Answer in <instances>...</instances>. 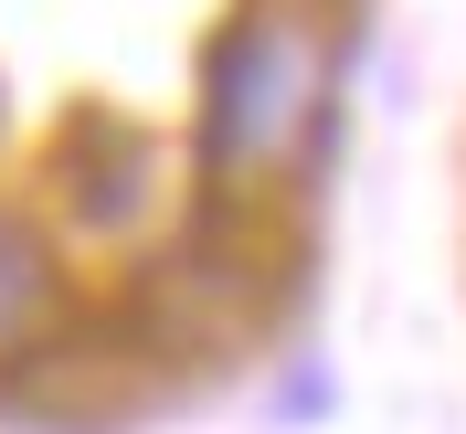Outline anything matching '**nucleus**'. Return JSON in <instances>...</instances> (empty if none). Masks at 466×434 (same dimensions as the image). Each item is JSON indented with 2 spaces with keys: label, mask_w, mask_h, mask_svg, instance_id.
<instances>
[{
  "label": "nucleus",
  "mask_w": 466,
  "mask_h": 434,
  "mask_svg": "<svg viewBox=\"0 0 466 434\" xmlns=\"http://www.w3.org/2000/svg\"><path fill=\"white\" fill-rule=\"evenodd\" d=\"M43 308H54V255H43V233H32V223L0 212V339H22Z\"/></svg>",
  "instance_id": "2"
},
{
  "label": "nucleus",
  "mask_w": 466,
  "mask_h": 434,
  "mask_svg": "<svg viewBox=\"0 0 466 434\" xmlns=\"http://www.w3.org/2000/svg\"><path fill=\"white\" fill-rule=\"evenodd\" d=\"M308 116H319V32L287 0H255L202 64V159L265 170L308 138Z\"/></svg>",
  "instance_id": "1"
}]
</instances>
